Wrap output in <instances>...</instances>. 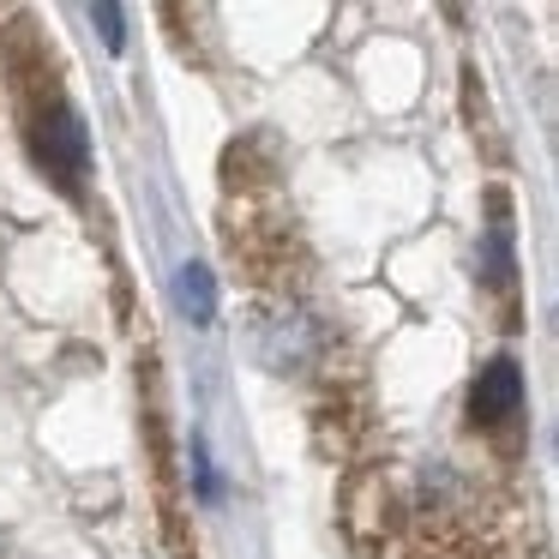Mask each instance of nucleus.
Masks as SVG:
<instances>
[{
    "mask_svg": "<svg viewBox=\"0 0 559 559\" xmlns=\"http://www.w3.org/2000/svg\"><path fill=\"white\" fill-rule=\"evenodd\" d=\"M37 157L49 163L55 175H85V127H79V115L67 109V103H55L49 115H43V127H37Z\"/></svg>",
    "mask_w": 559,
    "mask_h": 559,
    "instance_id": "nucleus-1",
    "label": "nucleus"
},
{
    "mask_svg": "<svg viewBox=\"0 0 559 559\" xmlns=\"http://www.w3.org/2000/svg\"><path fill=\"white\" fill-rule=\"evenodd\" d=\"M475 415L481 421H511V415L523 409V373L518 361H487L481 379H475Z\"/></svg>",
    "mask_w": 559,
    "mask_h": 559,
    "instance_id": "nucleus-2",
    "label": "nucleus"
},
{
    "mask_svg": "<svg viewBox=\"0 0 559 559\" xmlns=\"http://www.w3.org/2000/svg\"><path fill=\"white\" fill-rule=\"evenodd\" d=\"M175 301H181V313L193 319V325H211V319H217V277H211V265L187 259V265L175 271Z\"/></svg>",
    "mask_w": 559,
    "mask_h": 559,
    "instance_id": "nucleus-3",
    "label": "nucleus"
},
{
    "mask_svg": "<svg viewBox=\"0 0 559 559\" xmlns=\"http://www.w3.org/2000/svg\"><path fill=\"white\" fill-rule=\"evenodd\" d=\"M91 25L103 31V43H109V49H121V43H127V31H121V7H91Z\"/></svg>",
    "mask_w": 559,
    "mask_h": 559,
    "instance_id": "nucleus-4",
    "label": "nucleus"
}]
</instances>
